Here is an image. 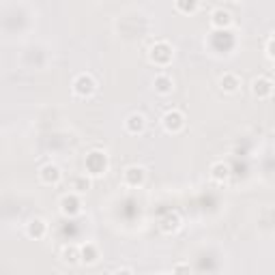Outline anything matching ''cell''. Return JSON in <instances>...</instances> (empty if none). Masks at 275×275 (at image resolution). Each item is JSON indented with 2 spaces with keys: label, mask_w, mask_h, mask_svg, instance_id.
Listing matches in <instances>:
<instances>
[{
  "label": "cell",
  "mask_w": 275,
  "mask_h": 275,
  "mask_svg": "<svg viewBox=\"0 0 275 275\" xmlns=\"http://www.w3.org/2000/svg\"><path fill=\"white\" fill-rule=\"evenodd\" d=\"M97 90V82L95 78L90 76V73H80V76L73 80V93H76L78 97L86 99V97H93Z\"/></svg>",
  "instance_id": "1"
},
{
  "label": "cell",
  "mask_w": 275,
  "mask_h": 275,
  "mask_svg": "<svg viewBox=\"0 0 275 275\" xmlns=\"http://www.w3.org/2000/svg\"><path fill=\"white\" fill-rule=\"evenodd\" d=\"M149 58H151V62H155V65L166 67L168 62L172 60V48H170V43H166V41H157V43H155L153 48H151Z\"/></svg>",
  "instance_id": "2"
},
{
  "label": "cell",
  "mask_w": 275,
  "mask_h": 275,
  "mask_svg": "<svg viewBox=\"0 0 275 275\" xmlns=\"http://www.w3.org/2000/svg\"><path fill=\"white\" fill-rule=\"evenodd\" d=\"M161 125L168 133H179L183 127H185V114H183L181 110H168L161 118Z\"/></svg>",
  "instance_id": "3"
},
{
  "label": "cell",
  "mask_w": 275,
  "mask_h": 275,
  "mask_svg": "<svg viewBox=\"0 0 275 275\" xmlns=\"http://www.w3.org/2000/svg\"><path fill=\"white\" fill-rule=\"evenodd\" d=\"M86 168H88V172L93 174V177H99V174H104L106 168H108L106 153H99V151L88 153V157H86Z\"/></svg>",
  "instance_id": "4"
},
{
  "label": "cell",
  "mask_w": 275,
  "mask_h": 275,
  "mask_svg": "<svg viewBox=\"0 0 275 275\" xmlns=\"http://www.w3.org/2000/svg\"><path fill=\"white\" fill-rule=\"evenodd\" d=\"M39 179L45 185H58L62 179V170L56 166V163H45V166L39 170Z\"/></svg>",
  "instance_id": "5"
},
{
  "label": "cell",
  "mask_w": 275,
  "mask_h": 275,
  "mask_svg": "<svg viewBox=\"0 0 275 275\" xmlns=\"http://www.w3.org/2000/svg\"><path fill=\"white\" fill-rule=\"evenodd\" d=\"M252 93H254V97H258V99H269L273 95V82L269 78H264V76L256 78L252 82Z\"/></svg>",
  "instance_id": "6"
},
{
  "label": "cell",
  "mask_w": 275,
  "mask_h": 275,
  "mask_svg": "<svg viewBox=\"0 0 275 275\" xmlns=\"http://www.w3.org/2000/svg\"><path fill=\"white\" fill-rule=\"evenodd\" d=\"M230 24H232V15L228 9L217 7L211 11V26H213V28H228Z\"/></svg>",
  "instance_id": "7"
},
{
  "label": "cell",
  "mask_w": 275,
  "mask_h": 275,
  "mask_svg": "<svg viewBox=\"0 0 275 275\" xmlns=\"http://www.w3.org/2000/svg\"><path fill=\"white\" fill-rule=\"evenodd\" d=\"M45 232H48V224H45V219L41 217H32L28 224H26V234L30 236V239H43Z\"/></svg>",
  "instance_id": "8"
},
{
  "label": "cell",
  "mask_w": 275,
  "mask_h": 275,
  "mask_svg": "<svg viewBox=\"0 0 275 275\" xmlns=\"http://www.w3.org/2000/svg\"><path fill=\"white\" fill-rule=\"evenodd\" d=\"M144 179H146V172H144L142 166H129L125 170V183L129 187H140L144 183Z\"/></svg>",
  "instance_id": "9"
},
{
  "label": "cell",
  "mask_w": 275,
  "mask_h": 275,
  "mask_svg": "<svg viewBox=\"0 0 275 275\" xmlns=\"http://www.w3.org/2000/svg\"><path fill=\"white\" fill-rule=\"evenodd\" d=\"M60 211H62L65 215H69V217L78 215L80 211H82V202H80L78 194H69V196L62 198V200H60Z\"/></svg>",
  "instance_id": "10"
},
{
  "label": "cell",
  "mask_w": 275,
  "mask_h": 275,
  "mask_svg": "<svg viewBox=\"0 0 275 275\" xmlns=\"http://www.w3.org/2000/svg\"><path fill=\"white\" fill-rule=\"evenodd\" d=\"M153 86H155V93L166 97L174 90V82H172V78L168 76V73H159V76H155Z\"/></svg>",
  "instance_id": "11"
},
{
  "label": "cell",
  "mask_w": 275,
  "mask_h": 275,
  "mask_svg": "<svg viewBox=\"0 0 275 275\" xmlns=\"http://www.w3.org/2000/svg\"><path fill=\"white\" fill-rule=\"evenodd\" d=\"M159 230L163 234H174V232H179L181 230V217L179 213H168L166 217L159 222Z\"/></svg>",
  "instance_id": "12"
},
{
  "label": "cell",
  "mask_w": 275,
  "mask_h": 275,
  "mask_svg": "<svg viewBox=\"0 0 275 275\" xmlns=\"http://www.w3.org/2000/svg\"><path fill=\"white\" fill-rule=\"evenodd\" d=\"M144 127H146V118H144V114L133 112V114L127 116L125 129L129 131V133H142V131H144Z\"/></svg>",
  "instance_id": "13"
},
{
  "label": "cell",
  "mask_w": 275,
  "mask_h": 275,
  "mask_svg": "<svg viewBox=\"0 0 275 275\" xmlns=\"http://www.w3.org/2000/svg\"><path fill=\"white\" fill-rule=\"evenodd\" d=\"M241 86V78L236 76V73H224L222 80H219V88L224 90V93H236Z\"/></svg>",
  "instance_id": "14"
},
{
  "label": "cell",
  "mask_w": 275,
  "mask_h": 275,
  "mask_svg": "<svg viewBox=\"0 0 275 275\" xmlns=\"http://www.w3.org/2000/svg\"><path fill=\"white\" fill-rule=\"evenodd\" d=\"M80 260L84 264H95L99 260V247L95 243H84L80 247Z\"/></svg>",
  "instance_id": "15"
},
{
  "label": "cell",
  "mask_w": 275,
  "mask_h": 275,
  "mask_svg": "<svg viewBox=\"0 0 275 275\" xmlns=\"http://www.w3.org/2000/svg\"><path fill=\"white\" fill-rule=\"evenodd\" d=\"M211 179L215 183H226L230 179V168H228L224 161H215L213 166H211Z\"/></svg>",
  "instance_id": "16"
},
{
  "label": "cell",
  "mask_w": 275,
  "mask_h": 275,
  "mask_svg": "<svg viewBox=\"0 0 275 275\" xmlns=\"http://www.w3.org/2000/svg\"><path fill=\"white\" fill-rule=\"evenodd\" d=\"M90 185H93V181H90L86 174H82V177H76L71 181V189H73V194H86V191L90 189Z\"/></svg>",
  "instance_id": "17"
},
{
  "label": "cell",
  "mask_w": 275,
  "mask_h": 275,
  "mask_svg": "<svg viewBox=\"0 0 275 275\" xmlns=\"http://www.w3.org/2000/svg\"><path fill=\"white\" fill-rule=\"evenodd\" d=\"M62 260L69 262V264L82 262V260H80V247H76V245H65V247H62Z\"/></svg>",
  "instance_id": "18"
},
{
  "label": "cell",
  "mask_w": 275,
  "mask_h": 275,
  "mask_svg": "<svg viewBox=\"0 0 275 275\" xmlns=\"http://www.w3.org/2000/svg\"><path fill=\"white\" fill-rule=\"evenodd\" d=\"M177 11H187V13H194V11H198L200 9V5L198 3H183V0H177Z\"/></svg>",
  "instance_id": "19"
},
{
  "label": "cell",
  "mask_w": 275,
  "mask_h": 275,
  "mask_svg": "<svg viewBox=\"0 0 275 275\" xmlns=\"http://www.w3.org/2000/svg\"><path fill=\"white\" fill-rule=\"evenodd\" d=\"M172 275H191V269L187 262H177L172 267Z\"/></svg>",
  "instance_id": "20"
},
{
  "label": "cell",
  "mask_w": 275,
  "mask_h": 275,
  "mask_svg": "<svg viewBox=\"0 0 275 275\" xmlns=\"http://www.w3.org/2000/svg\"><path fill=\"white\" fill-rule=\"evenodd\" d=\"M269 56H271V58H275V39H271V41H269Z\"/></svg>",
  "instance_id": "21"
},
{
  "label": "cell",
  "mask_w": 275,
  "mask_h": 275,
  "mask_svg": "<svg viewBox=\"0 0 275 275\" xmlns=\"http://www.w3.org/2000/svg\"><path fill=\"white\" fill-rule=\"evenodd\" d=\"M114 275H133L129 269H118V271H114Z\"/></svg>",
  "instance_id": "22"
},
{
  "label": "cell",
  "mask_w": 275,
  "mask_h": 275,
  "mask_svg": "<svg viewBox=\"0 0 275 275\" xmlns=\"http://www.w3.org/2000/svg\"><path fill=\"white\" fill-rule=\"evenodd\" d=\"M157 275H163V273H157Z\"/></svg>",
  "instance_id": "23"
}]
</instances>
